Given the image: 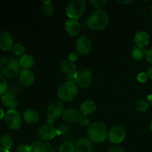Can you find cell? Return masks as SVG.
Returning <instances> with one entry per match:
<instances>
[{"label":"cell","instance_id":"cell-26","mask_svg":"<svg viewBox=\"0 0 152 152\" xmlns=\"http://www.w3.org/2000/svg\"><path fill=\"white\" fill-rule=\"evenodd\" d=\"M42 11L47 16H51L53 13V7L50 1H45L42 5Z\"/></svg>","mask_w":152,"mask_h":152},{"label":"cell","instance_id":"cell-16","mask_svg":"<svg viewBox=\"0 0 152 152\" xmlns=\"http://www.w3.org/2000/svg\"><path fill=\"white\" fill-rule=\"evenodd\" d=\"M1 102L10 110H15L19 105V101L15 95L10 93H5L1 97Z\"/></svg>","mask_w":152,"mask_h":152},{"label":"cell","instance_id":"cell-17","mask_svg":"<svg viewBox=\"0 0 152 152\" xmlns=\"http://www.w3.org/2000/svg\"><path fill=\"white\" fill-rule=\"evenodd\" d=\"M19 80L25 86H30L35 81V75L30 69H23L19 73Z\"/></svg>","mask_w":152,"mask_h":152},{"label":"cell","instance_id":"cell-24","mask_svg":"<svg viewBox=\"0 0 152 152\" xmlns=\"http://www.w3.org/2000/svg\"><path fill=\"white\" fill-rule=\"evenodd\" d=\"M13 138L8 134H4L0 137V144L1 148L6 150H10L13 146Z\"/></svg>","mask_w":152,"mask_h":152},{"label":"cell","instance_id":"cell-29","mask_svg":"<svg viewBox=\"0 0 152 152\" xmlns=\"http://www.w3.org/2000/svg\"><path fill=\"white\" fill-rule=\"evenodd\" d=\"M59 152H76L75 146L70 142H65L60 145Z\"/></svg>","mask_w":152,"mask_h":152},{"label":"cell","instance_id":"cell-22","mask_svg":"<svg viewBox=\"0 0 152 152\" xmlns=\"http://www.w3.org/2000/svg\"><path fill=\"white\" fill-rule=\"evenodd\" d=\"M35 63V59L32 55L25 54L19 59V64L24 69H30Z\"/></svg>","mask_w":152,"mask_h":152},{"label":"cell","instance_id":"cell-41","mask_svg":"<svg viewBox=\"0 0 152 152\" xmlns=\"http://www.w3.org/2000/svg\"><path fill=\"white\" fill-rule=\"evenodd\" d=\"M4 117H5V114H4V111L0 108V120H2V119H4Z\"/></svg>","mask_w":152,"mask_h":152},{"label":"cell","instance_id":"cell-45","mask_svg":"<svg viewBox=\"0 0 152 152\" xmlns=\"http://www.w3.org/2000/svg\"><path fill=\"white\" fill-rule=\"evenodd\" d=\"M151 131H152V120H151Z\"/></svg>","mask_w":152,"mask_h":152},{"label":"cell","instance_id":"cell-32","mask_svg":"<svg viewBox=\"0 0 152 152\" xmlns=\"http://www.w3.org/2000/svg\"><path fill=\"white\" fill-rule=\"evenodd\" d=\"M90 3L96 8H98V10H100L102 7H105V4H107L106 0H91L90 1Z\"/></svg>","mask_w":152,"mask_h":152},{"label":"cell","instance_id":"cell-6","mask_svg":"<svg viewBox=\"0 0 152 152\" xmlns=\"http://www.w3.org/2000/svg\"><path fill=\"white\" fill-rule=\"evenodd\" d=\"M93 75L88 68H81L75 72V82L82 88H87L92 83Z\"/></svg>","mask_w":152,"mask_h":152},{"label":"cell","instance_id":"cell-12","mask_svg":"<svg viewBox=\"0 0 152 152\" xmlns=\"http://www.w3.org/2000/svg\"><path fill=\"white\" fill-rule=\"evenodd\" d=\"M62 119L66 123L70 124L80 123L82 118V113L75 108H67L62 114Z\"/></svg>","mask_w":152,"mask_h":152},{"label":"cell","instance_id":"cell-42","mask_svg":"<svg viewBox=\"0 0 152 152\" xmlns=\"http://www.w3.org/2000/svg\"><path fill=\"white\" fill-rule=\"evenodd\" d=\"M118 2L121 3L123 4H131V3L133 2V1H118Z\"/></svg>","mask_w":152,"mask_h":152},{"label":"cell","instance_id":"cell-46","mask_svg":"<svg viewBox=\"0 0 152 152\" xmlns=\"http://www.w3.org/2000/svg\"><path fill=\"white\" fill-rule=\"evenodd\" d=\"M151 11L152 12V4H151Z\"/></svg>","mask_w":152,"mask_h":152},{"label":"cell","instance_id":"cell-21","mask_svg":"<svg viewBox=\"0 0 152 152\" xmlns=\"http://www.w3.org/2000/svg\"><path fill=\"white\" fill-rule=\"evenodd\" d=\"M147 51L145 47H140V46H134L132 50V56L135 60H142L145 57H146Z\"/></svg>","mask_w":152,"mask_h":152},{"label":"cell","instance_id":"cell-36","mask_svg":"<svg viewBox=\"0 0 152 152\" xmlns=\"http://www.w3.org/2000/svg\"><path fill=\"white\" fill-rule=\"evenodd\" d=\"M80 123V125H81L82 126H84V127H86V126H88L90 122H89L88 119L86 117V116H83V117H82Z\"/></svg>","mask_w":152,"mask_h":152},{"label":"cell","instance_id":"cell-30","mask_svg":"<svg viewBox=\"0 0 152 152\" xmlns=\"http://www.w3.org/2000/svg\"><path fill=\"white\" fill-rule=\"evenodd\" d=\"M8 88V84L6 77L0 74V96H2L6 93Z\"/></svg>","mask_w":152,"mask_h":152},{"label":"cell","instance_id":"cell-35","mask_svg":"<svg viewBox=\"0 0 152 152\" xmlns=\"http://www.w3.org/2000/svg\"><path fill=\"white\" fill-rule=\"evenodd\" d=\"M68 59H69L71 62H74L78 59V53H76V52H72L69 54L68 56Z\"/></svg>","mask_w":152,"mask_h":152},{"label":"cell","instance_id":"cell-13","mask_svg":"<svg viewBox=\"0 0 152 152\" xmlns=\"http://www.w3.org/2000/svg\"><path fill=\"white\" fill-rule=\"evenodd\" d=\"M13 46V39L11 34L7 31L0 33V49L4 51L11 50Z\"/></svg>","mask_w":152,"mask_h":152},{"label":"cell","instance_id":"cell-38","mask_svg":"<svg viewBox=\"0 0 152 152\" xmlns=\"http://www.w3.org/2000/svg\"><path fill=\"white\" fill-rule=\"evenodd\" d=\"M108 152H126L125 150L121 147H114L108 150Z\"/></svg>","mask_w":152,"mask_h":152},{"label":"cell","instance_id":"cell-33","mask_svg":"<svg viewBox=\"0 0 152 152\" xmlns=\"http://www.w3.org/2000/svg\"><path fill=\"white\" fill-rule=\"evenodd\" d=\"M30 150V145H28L26 143H22L18 146L17 152H29Z\"/></svg>","mask_w":152,"mask_h":152},{"label":"cell","instance_id":"cell-14","mask_svg":"<svg viewBox=\"0 0 152 152\" xmlns=\"http://www.w3.org/2000/svg\"><path fill=\"white\" fill-rule=\"evenodd\" d=\"M76 152H92L94 144L88 138H80L75 144Z\"/></svg>","mask_w":152,"mask_h":152},{"label":"cell","instance_id":"cell-27","mask_svg":"<svg viewBox=\"0 0 152 152\" xmlns=\"http://www.w3.org/2000/svg\"><path fill=\"white\" fill-rule=\"evenodd\" d=\"M149 108V104L145 99H140L136 104V109L140 113H145Z\"/></svg>","mask_w":152,"mask_h":152},{"label":"cell","instance_id":"cell-9","mask_svg":"<svg viewBox=\"0 0 152 152\" xmlns=\"http://www.w3.org/2000/svg\"><path fill=\"white\" fill-rule=\"evenodd\" d=\"M56 135V129L52 125L46 124L40 126L37 132V138L39 141H49Z\"/></svg>","mask_w":152,"mask_h":152},{"label":"cell","instance_id":"cell-11","mask_svg":"<svg viewBox=\"0 0 152 152\" xmlns=\"http://www.w3.org/2000/svg\"><path fill=\"white\" fill-rule=\"evenodd\" d=\"M92 48V43L90 39L87 37H80L76 42V50L80 55L88 54Z\"/></svg>","mask_w":152,"mask_h":152},{"label":"cell","instance_id":"cell-31","mask_svg":"<svg viewBox=\"0 0 152 152\" xmlns=\"http://www.w3.org/2000/svg\"><path fill=\"white\" fill-rule=\"evenodd\" d=\"M70 131H71V128L68 125L62 124L56 129V134L65 135L69 133Z\"/></svg>","mask_w":152,"mask_h":152},{"label":"cell","instance_id":"cell-15","mask_svg":"<svg viewBox=\"0 0 152 152\" xmlns=\"http://www.w3.org/2000/svg\"><path fill=\"white\" fill-rule=\"evenodd\" d=\"M65 28L68 35L72 37H77L81 31V26L78 21L75 19H69L66 21L65 24Z\"/></svg>","mask_w":152,"mask_h":152},{"label":"cell","instance_id":"cell-44","mask_svg":"<svg viewBox=\"0 0 152 152\" xmlns=\"http://www.w3.org/2000/svg\"><path fill=\"white\" fill-rule=\"evenodd\" d=\"M0 152H10V151H9L8 150H6V149H4V148H0Z\"/></svg>","mask_w":152,"mask_h":152},{"label":"cell","instance_id":"cell-43","mask_svg":"<svg viewBox=\"0 0 152 152\" xmlns=\"http://www.w3.org/2000/svg\"><path fill=\"white\" fill-rule=\"evenodd\" d=\"M147 99H148V101L149 102V103L151 104V105L152 106V94L147 96Z\"/></svg>","mask_w":152,"mask_h":152},{"label":"cell","instance_id":"cell-4","mask_svg":"<svg viewBox=\"0 0 152 152\" xmlns=\"http://www.w3.org/2000/svg\"><path fill=\"white\" fill-rule=\"evenodd\" d=\"M78 94L77 86L73 82H65L59 86L56 94L59 99L65 102H69L74 99Z\"/></svg>","mask_w":152,"mask_h":152},{"label":"cell","instance_id":"cell-7","mask_svg":"<svg viewBox=\"0 0 152 152\" xmlns=\"http://www.w3.org/2000/svg\"><path fill=\"white\" fill-rule=\"evenodd\" d=\"M64 111V105L61 101H53L50 104L48 108V123L49 125H52L55 120L62 115Z\"/></svg>","mask_w":152,"mask_h":152},{"label":"cell","instance_id":"cell-8","mask_svg":"<svg viewBox=\"0 0 152 152\" xmlns=\"http://www.w3.org/2000/svg\"><path fill=\"white\" fill-rule=\"evenodd\" d=\"M4 121L7 127L11 130H18L22 125V117L16 110H8L5 114Z\"/></svg>","mask_w":152,"mask_h":152},{"label":"cell","instance_id":"cell-2","mask_svg":"<svg viewBox=\"0 0 152 152\" xmlns=\"http://www.w3.org/2000/svg\"><path fill=\"white\" fill-rule=\"evenodd\" d=\"M109 23V16L107 11L96 10L91 14L87 21L88 28L92 31H101L108 26Z\"/></svg>","mask_w":152,"mask_h":152},{"label":"cell","instance_id":"cell-1","mask_svg":"<svg viewBox=\"0 0 152 152\" xmlns=\"http://www.w3.org/2000/svg\"><path fill=\"white\" fill-rule=\"evenodd\" d=\"M19 61L13 56H4L0 59V71L4 77L13 79L20 73Z\"/></svg>","mask_w":152,"mask_h":152},{"label":"cell","instance_id":"cell-18","mask_svg":"<svg viewBox=\"0 0 152 152\" xmlns=\"http://www.w3.org/2000/svg\"><path fill=\"white\" fill-rule=\"evenodd\" d=\"M40 115L38 111L35 109L28 108L23 113V119L27 123L31 125H35L39 121Z\"/></svg>","mask_w":152,"mask_h":152},{"label":"cell","instance_id":"cell-37","mask_svg":"<svg viewBox=\"0 0 152 152\" xmlns=\"http://www.w3.org/2000/svg\"><path fill=\"white\" fill-rule=\"evenodd\" d=\"M66 79L67 82H75V73H72V74H66Z\"/></svg>","mask_w":152,"mask_h":152},{"label":"cell","instance_id":"cell-19","mask_svg":"<svg viewBox=\"0 0 152 152\" xmlns=\"http://www.w3.org/2000/svg\"><path fill=\"white\" fill-rule=\"evenodd\" d=\"M96 105L92 100L88 99L84 101L80 106V111L84 116L90 115L96 111Z\"/></svg>","mask_w":152,"mask_h":152},{"label":"cell","instance_id":"cell-34","mask_svg":"<svg viewBox=\"0 0 152 152\" xmlns=\"http://www.w3.org/2000/svg\"><path fill=\"white\" fill-rule=\"evenodd\" d=\"M148 76H147L146 73H140V74H138L137 76V80L141 83H144L148 80Z\"/></svg>","mask_w":152,"mask_h":152},{"label":"cell","instance_id":"cell-23","mask_svg":"<svg viewBox=\"0 0 152 152\" xmlns=\"http://www.w3.org/2000/svg\"><path fill=\"white\" fill-rule=\"evenodd\" d=\"M61 70L65 74H72L76 72V65L74 62H71L69 59H65L60 65Z\"/></svg>","mask_w":152,"mask_h":152},{"label":"cell","instance_id":"cell-40","mask_svg":"<svg viewBox=\"0 0 152 152\" xmlns=\"http://www.w3.org/2000/svg\"><path fill=\"white\" fill-rule=\"evenodd\" d=\"M146 74H147V76H148V78L150 79L151 80H152V65L148 68Z\"/></svg>","mask_w":152,"mask_h":152},{"label":"cell","instance_id":"cell-28","mask_svg":"<svg viewBox=\"0 0 152 152\" xmlns=\"http://www.w3.org/2000/svg\"><path fill=\"white\" fill-rule=\"evenodd\" d=\"M11 51H12V53L15 55V56H22L25 55L24 53H25V48H24L23 45H22L21 44L17 43V44L13 45V48H12V49H11Z\"/></svg>","mask_w":152,"mask_h":152},{"label":"cell","instance_id":"cell-39","mask_svg":"<svg viewBox=\"0 0 152 152\" xmlns=\"http://www.w3.org/2000/svg\"><path fill=\"white\" fill-rule=\"evenodd\" d=\"M146 59L147 60H148V62L152 65V48H151L150 50H148V51H147Z\"/></svg>","mask_w":152,"mask_h":152},{"label":"cell","instance_id":"cell-3","mask_svg":"<svg viewBox=\"0 0 152 152\" xmlns=\"http://www.w3.org/2000/svg\"><path fill=\"white\" fill-rule=\"evenodd\" d=\"M88 137L92 142L102 143L108 138V130L102 122H94L90 125L88 130Z\"/></svg>","mask_w":152,"mask_h":152},{"label":"cell","instance_id":"cell-5","mask_svg":"<svg viewBox=\"0 0 152 152\" xmlns=\"http://www.w3.org/2000/svg\"><path fill=\"white\" fill-rule=\"evenodd\" d=\"M86 10V2L84 0L71 1L67 5L65 12L70 19L77 20L80 19Z\"/></svg>","mask_w":152,"mask_h":152},{"label":"cell","instance_id":"cell-20","mask_svg":"<svg viewBox=\"0 0 152 152\" xmlns=\"http://www.w3.org/2000/svg\"><path fill=\"white\" fill-rule=\"evenodd\" d=\"M149 35L145 31H140L134 36V42L136 45L140 47H145L149 43Z\"/></svg>","mask_w":152,"mask_h":152},{"label":"cell","instance_id":"cell-10","mask_svg":"<svg viewBox=\"0 0 152 152\" xmlns=\"http://www.w3.org/2000/svg\"><path fill=\"white\" fill-rule=\"evenodd\" d=\"M126 132L123 127L115 126L111 128L108 132V138L112 143H120L126 138Z\"/></svg>","mask_w":152,"mask_h":152},{"label":"cell","instance_id":"cell-25","mask_svg":"<svg viewBox=\"0 0 152 152\" xmlns=\"http://www.w3.org/2000/svg\"><path fill=\"white\" fill-rule=\"evenodd\" d=\"M29 152H48L46 145L41 141H34L30 145Z\"/></svg>","mask_w":152,"mask_h":152}]
</instances>
